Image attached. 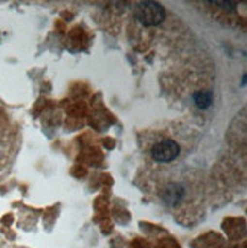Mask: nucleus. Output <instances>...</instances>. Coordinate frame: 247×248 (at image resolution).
Here are the masks:
<instances>
[{
  "label": "nucleus",
  "instance_id": "f257e3e1",
  "mask_svg": "<svg viewBox=\"0 0 247 248\" xmlns=\"http://www.w3.org/2000/svg\"><path fill=\"white\" fill-rule=\"evenodd\" d=\"M134 16L144 26H156L165 20L166 13L165 8L157 2H141L136 6Z\"/></svg>",
  "mask_w": 247,
  "mask_h": 248
},
{
  "label": "nucleus",
  "instance_id": "f03ea898",
  "mask_svg": "<svg viewBox=\"0 0 247 248\" xmlns=\"http://www.w3.org/2000/svg\"><path fill=\"white\" fill-rule=\"evenodd\" d=\"M180 154V145L173 139H162L151 146V157L157 163L174 161Z\"/></svg>",
  "mask_w": 247,
  "mask_h": 248
},
{
  "label": "nucleus",
  "instance_id": "7ed1b4c3",
  "mask_svg": "<svg viewBox=\"0 0 247 248\" xmlns=\"http://www.w3.org/2000/svg\"><path fill=\"white\" fill-rule=\"evenodd\" d=\"M183 195H185V189L180 185H177V183L168 185L164 190V200H165V202H169V204L179 202L181 198H183Z\"/></svg>",
  "mask_w": 247,
  "mask_h": 248
},
{
  "label": "nucleus",
  "instance_id": "20e7f679",
  "mask_svg": "<svg viewBox=\"0 0 247 248\" xmlns=\"http://www.w3.org/2000/svg\"><path fill=\"white\" fill-rule=\"evenodd\" d=\"M192 99H194L196 105L198 107V108H209V107L212 105L214 102V94L212 92L209 90H200V92H196L194 96H192Z\"/></svg>",
  "mask_w": 247,
  "mask_h": 248
}]
</instances>
